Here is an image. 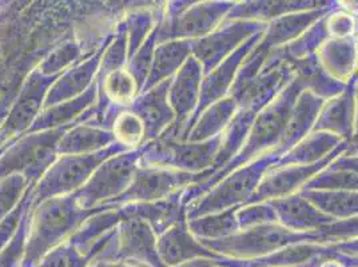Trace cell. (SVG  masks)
Listing matches in <instances>:
<instances>
[{
	"instance_id": "obj_1",
	"label": "cell",
	"mask_w": 358,
	"mask_h": 267,
	"mask_svg": "<svg viewBox=\"0 0 358 267\" xmlns=\"http://www.w3.org/2000/svg\"><path fill=\"white\" fill-rule=\"evenodd\" d=\"M303 89V85L294 76V79L278 94V96L273 99L254 119L253 126L238 154L221 170L210 175L209 178L189 186L182 192V201L186 208L210 192L218 182H221L234 170L252 164L270 151L278 149L293 107Z\"/></svg>"
},
{
	"instance_id": "obj_2",
	"label": "cell",
	"mask_w": 358,
	"mask_h": 267,
	"mask_svg": "<svg viewBox=\"0 0 358 267\" xmlns=\"http://www.w3.org/2000/svg\"><path fill=\"white\" fill-rule=\"evenodd\" d=\"M115 208L103 205L85 210L75 202L73 194L50 198L30 208L27 246L22 267H36L51 250L67 242L90 217Z\"/></svg>"
},
{
	"instance_id": "obj_3",
	"label": "cell",
	"mask_w": 358,
	"mask_h": 267,
	"mask_svg": "<svg viewBox=\"0 0 358 267\" xmlns=\"http://www.w3.org/2000/svg\"><path fill=\"white\" fill-rule=\"evenodd\" d=\"M211 252L239 261H253L281 252L299 243H321L320 234L297 233L278 223H268L239 230L238 233L217 240H201Z\"/></svg>"
},
{
	"instance_id": "obj_4",
	"label": "cell",
	"mask_w": 358,
	"mask_h": 267,
	"mask_svg": "<svg viewBox=\"0 0 358 267\" xmlns=\"http://www.w3.org/2000/svg\"><path fill=\"white\" fill-rule=\"evenodd\" d=\"M74 124L78 123L48 131L24 134L0 150V180L19 174L30 185H38L59 158L60 138Z\"/></svg>"
},
{
	"instance_id": "obj_5",
	"label": "cell",
	"mask_w": 358,
	"mask_h": 267,
	"mask_svg": "<svg viewBox=\"0 0 358 267\" xmlns=\"http://www.w3.org/2000/svg\"><path fill=\"white\" fill-rule=\"evenodd\" d=\"M278 159L277 152L270 151L252 164L230 173L187 208V221L229 208L245 206L257 192L261 180L268 170L277 164Z\"/></svg>"
},
{
	"instance_id": "obj_6",
	"label": "cell",
	"mask_w": 358,
	"mask_h": 267,
	"mask_svg": "<svg viewBox=\"0 0 358 267\" xmlns=\"http://www.w3.org/2000/svg\"><path fill=\"white\" fill-rule=\"evenodd\" d=\"M236 1H170L158 24V45L170 41H198L217 30Z\"/></svg>"
},
{
	"instance_id": "obj_7",
	"label": "cell",
	"mask_w": 358,
	"mask_h": 267,
	"mask_svg": "<svg viewBox=\"0 0 358 267\" xmlns=\"http://www.w3.org/2000/svg\"><path fill=\"white\" fill-rule=\"evenodd\" d=\"M130 151L120 143L87 155H62L32 192V206L36 208L50 198L66 196L80 190L94 171L108 158Z\"/></svg>"
},
{
	"instance_id": "obj_8",
	"label": "cell",
	"mask_w": 358,
	"mask_h": 267,
	"mask_svg": "<svg viewBox=\"0 0 358 267\" xmlns=\"http://www.w3.org/2000/svg\"><path fill=\"white\" fill-rule=\"evenodd\" d=\"M221 143L222 135L199 143L161 136L142 146L141 166L201 174L213 167Z\"/></svg>"
},
{
	"instance_id": "obj_9",
	"label": "cell",
	"mask_w": 358,
	"mask_h": 267,
	"mask_svg": "<svg viewBox=\"0 0 358 267\" xmlns=\"http://www.w3.org/2000/svg\"><path fill=\"white\" fill-rule=\"evenodd\" d=\"M141 158L142 147L108 158L94 171L86 185L73 194L76 205L85 210L110 205L131 185Z\"/></svg>"
},
{
	"instance_id": "obj_10",
	"label": "cell",
	"mask_w": 358,
	"mask_h": 267,
	"mask_svg": "<svg viewBox=\"0 0 358 267\" xmlns=\"http://www.w3.org/2000/svg\"><path fill=\"white\" fill-rule=\"evenodd\" d=\"M123 217L124 219L118 224L111 242L95 262L107 261L143 267H166L158 255V237L149 224L136 217L124 214Z\"/></svg>"
},
{
	"instance_id": "obj_11",
	"label": "cell",
	"mask_w": 358,
	"mask_h": 267,
	"mask_svg": "<svg viewBox=\"0 0 358 267\" xmlns=\"http://www.w3.org/2000/svg\"><path fill=\"white\" fill-rule=\"evenodd\" d=\"M203 173L189 174L162 167L141 166L129 189L114 199L110 206L120 208L129 203H149L166 199L189 186L199 183Z\"/></svg>"
},
{
	"instance_id": "obj_12",
	"label": "cell",
	"mask_w": 358,
	"mask_h": 267,
	"mask_svg": "<svg viewBox=\"0 0 358 267\" xmlns=\"http://www.w3.org/2000/svg\"><path fill=\"white\" fill-rule=\"evenodd\" d=\"M59 76H45L38 68L31 71L7 117L0 123V150L30 130L43 110L48 89Z\"/></svg>"
},
{
	"instance_id": "obj_13",
	"label": "cell",
	"mask_w": 358,
	"mask_h": 267,
	"mask_svg": "<svg viewBox=\"0 0 358 267\" xmlns=\"http://www.w3.org/2000/svg\"><path fill=\"white\" fill-rule=\"evenodd\" d=\"M266 23L252 20H230L213 31L210 35L192 41V55L199 62L203 76L211 73L224 59L234 54L241 45L254 35L266 30Z\"/></svg>"
},
{
	"instance_id": "obj_14",
	"label": "cell",
	"mask_w": 358,
	"mask_h": 267,
	"mask_svg": "<svg viewBox=\"0 0 358 267\" xmlns=\"http://www.w3.org/2000/svg\"><path fill=\"white\" fill-rule=\"evenodd\" d=\"M349 149V142H343L337 149L318 164L309 166H282L271 167L261 180L257 192L246 205L262 203L286 198L299 193L309 180L324 171Z\"/></svg>"
},
{
	"instance_id": "obj_15",
	"label": "cell",
	"mask_w": 358,
	"mask_h": 267,
	"mask_svg": "<svg viewBox=\"0 0 358 267\" xmlns=\"http://www.w3.org/2000/svg\"><path fill=\"white\" fill-rule=\"evenodd\" d=\"M203 70L199 62L190 57L173 76L169 87V103L171 106L176 120L162 135L164 138L182 140L187 122L194 115L199 102Z\"/></svg>"
},
{
	"instance_id": "obj_16",
	"label": "cell",
	"mask_w": 358,
	"mask_h": 267,
	"mask_svg": "<svg viewBox=\"0 0 358 267\" xmlns=\"http://www.w3.org/2000/svg\"><path fill=\"white\" fill-rule=\"evenodd\" d=\"M264 32H259L254 35L252 39H249L246 43L239 47L238 50L231 54L227 59H224L220 66H217L211 73L203 76L202 86H201V95L199 102L196 106L194 115L190 118L186 124L185 133L182 140H186L190 130L193 129L195 122L202 115V113L210 107L211 104L229 96L230 89L233 87V83L236 80V76L238 74L239 68L242 63L249 57V54L254 50V47L258 45L261 41Z\"/></svg>"
},
{
	"instance_id": "obj_17",
	"label": "cell",
	"mask_w": 358,
	"mask_h": 267,
	"mask_svg": "<svg viewBox=\"0 0 358 267\" xmlns=\"http://www.w3.org/2000/svg\"><path fill=\"white\" fill-rule=\"evenodd\" d=\"M336 8H338V1L330 0L322 8L289 14L270 22L266 26V30L264 31L261 41L254 50L268 58L271 51L284 48L285 45L297 39L302 32L308 30L315 22L325 17Z\"/></svg>"
},
{
	"instance_id": "obj_18",
	"label": "cell",
	"mask_w": 358,
	"mask_h": 267,
	"mask_svg": "<svg viewBox=\"0 0 358 267\" xmlns=\"http://www.w3.org/2000/svg\"><path fill=\"white\" fill-rule=\"evenodd\" d=\"M158 255L166 267H178L187 262L201 258L224 259V257L211 252L199 239L189 230V221L182 219L180 222L170 227L157 242Z\"/></svg>"
},
{
	"instance_id": "obj_19",
	"label": "cell",
	"mask_w": 358,
	"mask_h": 267,
	"mask_svg": "<svg viewBox=\"0 0 358 267\" xmlns=\"http://www.w3.org/2000/svg\"><path fill=\"white\" fill-rule=\"evenodd\" d=\"M114 34L107 36L105 43L94 54V57L75 64L73 68H69L60 75L45 95L43 110L75 99L83 92H86L94 85L99 71L103 52L108 43L113 41Z\"/></svg>"
},
{
	"instance_id": "obj_20",
	"label": "cell",
	"mask_w": 358,
	"mask_h": 267,
	"mask_svg": "<svg viewBox=\"0 0 358 267\" xmlns=\"http://www.w3.org/2000/svg\"><path fill=\"white\" fill-rule=\"evenodd\" d=\"M356 82L355 78L343 92L325 101L312 133H328L350 142L355 133L356 119Z\"/></svg>"
},
{
	"instance_id": "obj_21",
	"label": "cell",
	"mask_w": 358,
	"mask_h": 267,
	"mask_svg": "<svg viewBox=\"0 0 358 267\" xmlns=\"http://www.w3.org/2000/svg\"><path fill=\"white\" fill-rule=\"evenodd\" d=\"M171 79L142 92L129 107L145 124L146 143L161 138L176 120L167 96Z\"/></svg>"
},
{
	"instance_id": "obj_22",
	"label": "cell",
	"mask_w": 358,
	"mask_h": 267,
	"mask_svg": "<svg viewBox=\"0 0 358 267\" xmlns=\"http://www.w3.org/2000/svg\"><path fill=\"white\" fill-rule=\"evenodd\" d=\"M268 203L275 211L277 223L292 231L315 233L334 222L299 193Z\"/></svg>"
},
{
	"instance_id": "obj_23",
	"label": "cell",
	"mask_w": 358,
	"mask_h": 267,
	"mask_svg": "<svg viewBox=\"0 0 358 267\" xmlns=\"http://www.w3.org/2000/svg\"><path fill=\"white\" fill-rule=\"evenodd\" d=\"M329 0H250V1H236L230 13L226 16V22L230 20H252L270 23L281 16L296 14L302 11H310L322 8L328 4Z\"/></svg>"
},
{
	"instance_id": "obj_24",
	"label": "cell",
	"mask_w": 358,
	"mask_h": 267,
	"mask_svg": "<svg viewBox=\"0 0 358 267\" xmlns=\"http://www.w3.org/2000/svg\"><path fill=\"white\" fill-rule=\"evenodd\" d=\"M322 70L336 82L349 85L358 71V45L356 38L328 39L315 54Z\"/></svg>"
},
{
	"instance_id": "obj_25",
	"label": "cell",
	"mask_w": 358,
	"mask_h": 267,
	"mask_svg": "<svg viewBox=\"0 0 358 267\" xmlns=\"http://www.w3.org/2000/svg\"><path fill=\"white\" fill-rule=\"evenodd\" d=\"M182 192L157 202L129 203L120 206L124 215L136 217L149 224L157 237L170 227L187 218V208L182 201Z\"/></svg>"
},
{
	"instance_id": "obj_26",
	"label": "cell",
	"mask_w": 358,
	"mask_h": 267,
	"mask_svg": "<svg viewBox=\"0 0 358 267\" xmlns=\"http://www.w3.org/2000/svg\"><path fill=\"white\" fill-rule=\"evenodd\" d=\"M324 103V99L315 96L308 89H303L299 94V99L290 114V118L287 120L281 143L278 149L274 150L280 158L312 133L314 123L318 118V114Z\"/></svg>"
},
{
	"instance_id": "obj_27",
	"label": "cell",
	"mask_w": 358,
	"mask_h": 267,
	"mask_svg": "<svg viewBox=\"0 0 358 267\" xmlns=\"http://www.w3.org/2000/svg\"><path fill=\"white\" fill-rule=\"evenodd\" d=\"M96 98H98V83L95 80L94 85L78 98L42 110L41 115L34 122V124L31 126L27 133L48 131V130H55L73 123H80L82 115L89 111L91 106H94Z\"/></svg>"
},
{
	"instance_id": "obj_28",
	"label": "cell",
	"mask_w": 358,
	"mask_h": 267,
	"mask_svg": "<svg viewBox=\"0 0 358 267\" xmlns=\"http://www.w3.org/2000/svg\"><path fill=\"white\" fill-rule=\"evenodd\" d=\"M115 135L89 123H78L67 130L58 143V155H87L117 145Z\"/></svg>"
},
{
	"instance_id": "obj_29",
	"label": "cell",
	"mask_w": 358,
	"mask_h": 267,
	"mask_svg": "<svg viewBox=\"0 0 358 267\" xmlns=\"http://www.w3.org/2000/svg\"><path fill=\"white\" fill-rule=\"evenodd\" d=\"M190 57H193L192 41H170L157 45L149 78L142 92L171 79Z\"/></svg>"
},
{
	"instance_id": "obj_30",
	"label": "cell",
	"mask_w": 358,
	"mask_h": 267,
	"mask_svg": "<svg viewBox=\"0 0 358 267\" xmlns=\"http://www.w3.org/2000/svg\"><path fill=\"white\" fill-rule=\"evenodd\" d=\"M343 142L341 138L328 133H310L282 155L275 166H309L325 159Z\"/></svg>"
},
{
	"instance_id": "obj_31",
	"label": "cell",
	"mask_w": 358,
	"mask_h": 267,
	"mask_svg": "<svg viewBox=\"0 0 358 267\" xmlns=\"http://www.w3.org/2000/svg\"><path fill=\"white\" fill-rule=\"evenodd\" d=\"M237 108L238 104L231 96H226L211 104L195 122L186 140L199 143L222 135L231 119L234 118Z\"/></svg>"
},
{
	"instance_id": "obj_32",
	"label": "cell",
	"mask_w": 358,
	"mask_h": 267,
	"mask_svg": "<svg viewBox=\"0 0 358 267\" xmlns=\"http://www.w3.org/2000/svg\"><path fill=\"white\" fill-rule=\"evenodd\" d=\"M287 60V59H286ZM289 62V60H287ZM294 70V76L303 85L305 89L310 91L315 96L329 101L343 92L346 86L333 80L321 67L317 57L306 59L289 62Z\"/></svg>"
},
{
	"instance_id": "obj_33",
	"label": "cell",
	"mask_w": 358,
	"mask_h": 267,
	"mask_svg": "<svg viewBox=\"0 0 358 267\" xmlns=\"http://www.w3.org/2000/svg\"><path fill=\"white\" fill-rule=\"evenodd\" d=\"M299 194L334 221H343L358 215V192L301 190Z\"/></svg>"
},
{
	"instance_id": "obj_34",
	"label": "cell",
	"mask_w": 358,
	"mask_h": 267,
	"mask_svg": "<svg viewBox=\"0 0 358 267\" xmlns=\"http://www.w3.org/2000/svg\"><path fill=\"white\" fill-rule=\"evenodd\" d=\"M238 208H229L189 219V230L199 240H217L230 237L241 230L237 221Z\"/></svg>"
},
{
	"instance_id": "obj_35",
	"label": "cell",
	"mask_w": 358,
	"mask_h": 267,
	"mask_svg": "<svg viewBox=\"0 0 358 267\" xmlns=\"http://www.w3.org/2000/svg\"><path fill=\"white\" fill-rule=\"evenodd\" d=\"M328 39L325 17H322L312 24L305 32H302L297 39L285 45L282 48L285 57L289 62H297V60L314 57L320 50V47Z\"/></svg>"
},
{
	"instance_id": "obj_36",
	"label": "cell",
	"mask_w": 358,
	"mask_h": 267,
	"mask_svg": "<svg viewBox=\"0 0 358 267\" xmlns=\"http://www.w3.org/2000/svg\"><path fill=\"white\" fill-rule=\"evenodd\" d=\"M111 131L117 142L129 150H136L146 143L145 124L130 108H124L117 114Z\"/></svg>"
},
{
	"instance_id": "obj_37",
	"label": "cell",
	"mask_w": 358,
	"mask_h": 267,
	"mask_svg": "<svg viewBox=\"0 0 358 267\" xmlns=\"http://www.w3.org/2000/svg\"><path fill=\"white\" fill-rule=\"evenodd\" d=\"M302 190H327V192H358V174L334 168L331 166L317 174L306 183Z\"/></svg>"
},
{
	"instance_id": "obj_38",
	"label": "cell",
	"mask_w": 358,
	"mask_h": 267,
	"mask_svg": "<svg viewBox=\"0 0 358 267\" xmlns=\"http://www.w3.org/2000/svg\"><path fill=\"white\" fill-rule=\"evenodd\" d=\"M82 48L76 42L67 41L59 47H55L48 52V55L39 63L38 70L45 76H59L66 71L69 66H75L82 59Z\"/></svg>"
},
{
	"instance_id": "obj_39",
	"label": "cell",
	"mask_w": 358,
	"mask_h": 267,
	"mask_svg": "<svg viewBox=\"0 0 358 267\" xmlns=\"http://www.w3.org/2000/svg\"><path fill=\"white\" fill-rule=\"evenodd\" d=\"M127 60H129V43H127L126 24L123 22L118 26V30L115 31L113 41L108 43L103 52L96 79H102L106 75L123 68Z\"/></svg>"
},
{
	"instance_id": "obj_40",
	"label": "cell",
	"mask_w": 358,
	"mask_h": 267,
	"mask_svg": "<svg viewBox=\"0 0 358 267\" xmlns=\"http://www.w3.org/2000/svg\"><path fill=\"white\" fill-rule=\"evenodd\" d=\"M158 24H159V22H158ZM158 24L155 26L154 30L150 32L145 43L141 45V48L135 52L134 57L129 60V64H127V71L134 78L139 92H142V89L145 87L148 78H149L151 66H152L154 52L158 45Z\"/></svg>"
},
{
	"instance_id": "obj_41",
	"label": "cell",
	"mask_w": 358,
	"mask_h": 267,
	"mask_svg": "<svg viewBox=\"0 0 358 267\" xmlns=\"http://www.w3.org/2000/svg\"><path fill=\"white\" fill-rule=\"evenodd\" d=\"M29 186V180L19 174L0 180V222L20 203Z\"/></svg>"
},
{
	"instance_id": "obj_42",
	"label": "cell",
	"mask_w": 358,
	"mask_h": 267,
	"mask_svg": "<svg viewBox=\"0 0 358 267\" xmlns=\"http://www.w3.org/2000/svg\"><path fill=\"white\" fill-rule=\"evenodd\" d=\"M30 226V211L24 215L15 237L0 252V267H22Z\"/></svg>"
},
{
	"instance_id": "obj_43",
	"label": "cell",
	"mask_w": 358,
	"mask_h": 267,
	"mask_svg": "<svg viewBox=\"0 0 358 267\" xmlns=\"http://www.w3.org/2000/svg\"><path fill=\"white\" fill-rule=\"evenodd\" d=\"M36 185H30L20 203L0 222V252L15 237L16 231L23 221L24 215L32 206V192Z\"/></svg>"
},
{
	"instance_id": "obj_44",
	"label": "cell",
	"mask_w": 358,
	"mask_h": 267,
	"mask_svg": "<svg viewBox=\"0 0 358 267\" xmlns=\"http://www.w3.org/2000/svg\"><path fill=\"white\" fill-rule=\"evenodd\" d=\"M90 261L69 240L51 250L36 267H89Z\"/></svg>"
},
{
	"instance_id": "obj_45",
	"label": "cell",
	"mask_w": 358,
	"mask_h": 267,
	"mask_svg": "<svg viewBox=\"0 0 358 267\" xmlns=\"http://www.w3.org/2000/svg\"><path fill=\"white\" fill-rule=\"evenodd\" d=\"M237 221L239 223V229L243 230L254 226L277 223V217L271 205L268 202H262L245 205L239 208L237 211Z\"/></svg>"
},
{
	"instance_id": "obj_46",
	"label": "cell",
	"mask_w": 358,
	"mask_h": 267,
	"mask_svg": "<svg viewBox=\"0 0 358 267\" xmlns=\"http://www.w3.org/2000/svg\"><path fill=\"white\" fill-rule=\"evenodd\" d=\"M325 27L329 39L353 38L356 34V16L338 7L325 16Z\"/></svg>"
},
{
	"instance_id": "obj_47",
	"label": "cell",
	"mask_w": 358,
	"mask_h": 267,
	"mask_svg": "<svg viewBox=\"0 0 358 267\" xmlns=\"http://www.w3.org/2000/svg\"><path fill=\"white\" fill-rule=\"evenodd\" d=\"M317 233L321 237V243H334L341 240L357 239L358 215L343 221H334L318 230Z\"/></svg>"
},
{
	"instance_id": "obj_48",
	"label": "cell",
	"mask_w": 358,
	"mask_h": 267,
	"mask_svg": "<svg viewBox=\"0 0 358 267\" xmlns=\"http://www.w3.org/2000/svg\"><path fill=\"white\" fill-rule=\"evenodd\" d=\"M334 168H343L358 174V152L357 154H343L340 158H337L333 164H330Z\"/></svg>"
},
{
	"instance_id": "obj_49",
	"label": "cell",
	"mask_w": 358,
	"mask_h": 267,
	"mask_svg": "<svg viewBox=\"0 0 358 267\" xmlns=\"http://www.w3.org/2000/svg\"><path fill=\"white\" fill-rule=\"evenodd\" d=\"M331 249L337 252H343L350 257H357L358 258V238L357 239H350V240H341V242H334V243H327Z\"/></svg>"
},
{
	"instance_id": "obj_50",
	"label": "cell",
	"mask_w": 358,
	"mask_h": 267,
	"mask_svg": "<svg viewBox=\"0 0 358 267\" xmlns=\"http://www.w3.org/2000/svg\"><path fill=\"white\" fill-rule=\"evenodd\" d=\"M358 152V79L356 82V119H355V133H353V138L349 142V149L345 154H357Z\"/></svg>"
},
{
	"instance_id": "obj_51",
	"label": "cell",
	"mask_w": 358,
	"mask_h": 267,
	"mask_svg": "<svg viewBox=\"0 0 358 267\" xmlns=\"http://www.w3.org/2000/svg\"><path fill=\"white\" fill-rule=\"evenodd\" d=\"M220 261H221V259L201 258V259H195V261L187 262V264H185V265H180V266L178 267H224V265H221V262H220ZM135 266L143 267L139 266V265H135Z\"/></svg>"
},
{
	"instance_id": "obj_52",
	"label": "cell",
	"mask_w": 358,
	"mask_h": 267,
	"mask_svg": "<svg viewBox=\"0 0 358 267\" xmlns=\"http://www.w3.org/2000/svg\"><path fill=\"white\" fill-rule=\"evenodd\" d=\"M89 267H138L131 264H126V262H107V261H102V262H94L91 264Z\"/></svg>"
},
{
	"instance_id": "obj_53",
	"label": "cell",
	"mask_w": 358,
	"mask_h": 267,
	"mask_svg": "<svg viewBox=\"0 0 358 267\" xmlns=\"http://www.w3.org/2000/svg\"><path fill=\"white\" fill-rule=\"evenodd\" d=\"M355 38H356L358 45V16H356V34H355Z\"/></svg>"
},
{
	"instance_id": "obj_54",
	"label": "cell",
	"mask_w": 358,
	"mask_h": 267,
	"mask_svg": "<svg viewBox=\"0 0 358 267\" xmlns=\"http://www.w3.org/2000/svg\"><path fill=\"white\" fill-rule=\"evenodd\" d=\"M261 267H270V266H261Z\"/></svg>"
}]
</instances>
